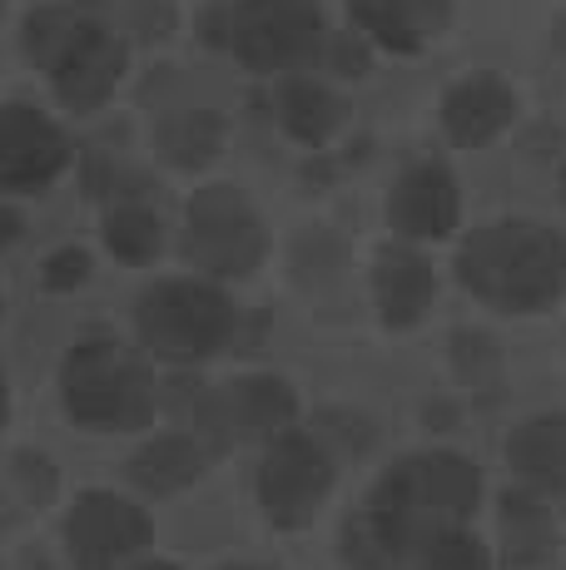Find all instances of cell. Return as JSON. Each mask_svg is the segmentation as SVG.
<instances>
[{
	"label": "cell",
	"mask_w": 566,
	"mask_h": 570,
	"mask_svg": "<svg viewBox=\"0 0 566 570\" xmlns=\"http://www.w3.org/2000/svg\"><path fill=\"white\" fill-rule=\"evenodd\" d=\"M323 40V0H228V55L248 75L313 70Z\"/></svg>",
	"instance_id": "ba28073f"
},
{
	"label": "cell",
	"mask_w": 566,
	"mask_h": 570,
	"mask_svg": "<svg viewBox=\"0 0 566 570\" xmlns=\"http://www.w3.org/2000/svg\"><path fill=\"white\" fill-rule=\"evenodd\" d=\"M333 481H339V462H333L303 426H293L279 442H269L264 456H258L254 501L269 517V525H279V531H303V525H313V517L329 507Z\"/></svg>",
	"instance_id": "9c48e42d"
},
{
	"label": "cell",
	"mask_w": 566,
	"mask_h": 570,
	"mask_svg": "<svg viewBox=\"0 0 566 570\" xmlns=\"http://www.w3.org/2000/svg\"><path fill=\"white\" fill-rule=\"evenodd\" d=\"M457 283L507 317L557 308L566 298V234L537 218L477 224L457 248Z\"/></svg>",
	"instance_id": "6da1fadb"
},
{
	"label": "cell",
	"mask_w": 566,
	"mask_h": 570,
	"mask_svg": "<svg viewBox=\"0 0 566 570\" xmlns=\"http://www.w3.org/2000/svg\"><path fill=\"white\" fill-rule=\"evenodd\" d=\"M438 119H442V135H448L457 149H482L517 119V95H511V85L492 70L462 75V80H452L448 90H442Z\"/></svg>",
	"instance_id": "5bb4252c"
},
{
	"label": "cell",
	"mask_w": 566,
	"mask_h": 570,
	"mask_svg": "<svg viewBox=\"0 0 566 570\" xmlns=\"http://www.w3.org/2000/svg\"><path fill=\"white\" fill-rule=\"evenodd\" d=\"M184 258L209 283L258 273L269 258V224L238 184H204L184 204Z\"/></svg>",
	"instance_id": "52a82bcc"
},
{
	"label": "cell",
	"mask_w": 566,
	"mask_h": 570,
	"mask_svg": "<svg viewBox=\"0 0 566 570\" xmlns=\"http://www.w3.org/2000/svg\"><path fill=\"white\" fill-rule=\"evenodd\" d=\"M303 432H309L313 442H319L339 466L343 462H358V456H368V446L378 442V426L368 422L363 412H353V407H323V412H313V422L303 426Z\"/></svg>",
	"instance_id": "603a6c76"
},
{
	"label": "cell",
	"mask_w": 566,
	"mask_h": 570,
	"mask_svg": "<svg viewBox=\"0 0 566 570\" xmlns=\"http://www.w3.org/2000/svg\"><path fill=\"white\" fill-rule=\"evenodd\" d=\"M562 199H566V169H562Z\"/></svg>",
	"instance_id": "8d00e7d4"
},
{
	"label": "cell",
	"mask_w": 566,
	"mask_h": 570,
	"mask_svg": "<svg viewBox=\"0 0 566 570\" xmlns=\"http://www.w3.org/2000/svg\"><path fill=\"white\" fill-rule=\"evenodd\" d=\"M557 50H562V55H566V16H562V20H557Z\"/></svg>",
	"instance_id": "e575fe53"
},
{
	"label": "cell",
	"mask_w": 566,
	"mask_h": 570,
	"mask_svg": "<svg viewBox=\"0 0 566 570\" xmlns=\"http://www.w3.org/2000/svg\"><path fill=\"white\" fill-rule=\"evenodd\" d=\"M20 238H26V214H20L10 199H0V254H6V248H16Z\"/></svg>",
	"instance_id": "1f68e13d"
},
{
	"label": "cell",
	"mask_w": 566,
	"mask_h": 570,
	"mask_svg": "<svg viewBox=\"0 0 566 570\" xmlns=\"http://www.w3.org/2000/svg\"><path fill=\"white\" fill-rule=\"evenodd\" d=\"M60 402L85 432H145L159 416V372L119 333H80L60 357Z\"/></svg>",
	"instance_id": "3957f363"
},
{
	"label": "cell",
	"mask_w": 566,
	"mask_h": 570,
	"mask_svg": "<svg viewBox=\"0 0 566 570\" xmlns=\"http://www.w3.org/2000/svg\"><path fill=\"white\" fill-rule=\"evenodd\" d=\"M100 234H105V248H110L119 263H129V268H149L169 244L165 218H159L155 204H145V199H115L105 208Z\"/></svg>",
	"instance_id": "44dd1931"
},
{
	"label": "cell",
	"mask_w": 566,
	"mask_h": 570,
	"mask_svg": "<svg viewBox=\"0 0 566 570\" xmlns=\"http://www.w3.org/2000/svg\"><path fill=\"white\" fill-rule=\"evenodd\" d=\"M199 40L209 50H228V6H204V16H199Z\"/></svg>",
	"instance_id": "4dcf8cb0"
},
{
	"label": "cell",
	"mask_w": 566,
	"mask_h": 570,
	"mask_svg": "<svg viewBox=\"0 0 566 570\" xmlns=\"http://www.w3.org/2000/svg\"><path fill=\"white\" fill-rule=\"evenodd\" d=\"M448 353H452L457 377L472 382V387H482V382H492L497 372H502V347H497L487 333H472V327H467V333H452Z\"/></svg>",
	"instance_id": "4316f807"
},
{
	"label": "cell",
	"mask_w": 566,
	"mask_h": 570,
	"mask_svg": "<svg viewBox=\"0 0 566 570\" xmlns=\"http://www.w3.org/2000/svg\"><path fill=\"white\" fill-rule=\"evenodd\" d=\"M457 0H348V20L368 46L388 55L428 50L452 26Z\"/></svg>",
	"instance_id": "9a60e30c"
},
{
	"label": "cell",
	"mask_w": 566,
	"mask_h": 570,
	"mask_svg": "<svg viewBox=\"0 0 566 570\" xmlns=\"http://www.w3.org/2000/svg\"><path fill=\"white\" fill-rule=\"evenodd\" d=\"M6 481L10 491L20 497V507H50L60 491V466L50 462L46 452H36V446H20V452L6 456Z\"/></svg>",
	"instance_id": "d4e9b609"
},
{
	"label": "cell",
	"mask_w": 566,
	"mask_h": 570,
	"mask_svg": "<svg viewBox=\"0 0 566 570\" xmlns=\"http://www.w3.org/2000/svg\"><path fill=\"white\" fill-rule=\"evenodd\" d=\"M224 145H228V125L209 105H174L155 119V159L165 169L199 174L224 155Z\"/></svg>",
	"instance_id": "ac0fdd59"
},
{
	"label": "cell",
	"mask_w": 566,
	"mask_h": 570,
	"mask_svg": "<svg viewBox=\"0 0 566 570\" xmlns=\"http://www.w3.org/2000/svg\"><path fill=\"white\" fill-rule=\"evenodd\" d=\"M462 218V184L442 159H418L388 189V228L398 244H438L457 234Z\"/></svg>",
	"instance_id": "7c38bea8"
},
{
	"label": "cell",
	"mask_w": 566,
	"mask_h": 570,
	"mask_svg": "<svg viewBox=\"0 0 566 570\" xmlns=\"http://www.w3.org/2000/svg\"><path fill=\"white\" fill-rule=\"evenodd\" d=\"M10 422V387H6V377H0V426Z\"/></svg>",
	"instance_id": "d6a6232c"
},
{
	"label": "cell",
	"mask_w": 566,
	"mask_h": 570,
	"mask_svg": "<svg viewBox=\"0 0 566 570\" xmlns=\"http://www.w3.org/2000/svg\"><path fill=\"white\" fill-rule=\"evenodd\" d=\"M199 392H204V382L194 372H169V377H159V412H169V416L184 412V422H189Z\"/></svg>",
	"instance_id": "f546056e"
},
{
	"label": "cell",
	"mask_w": 566,
	"mask_h": 570,
	"mask_svg": "<svg viewBox=\"0 0 566 570\" xmlns=\"http://www.w3.org/2000/svg\"><path fill=\"white\" fill-rule=\"evenodd\" d=\"M174 26H179L174 0H115V30L125 46H159L174 36Z\"/></svg>",
	"instance_id": "484cf974"
},
{
	"label": "cell",
	"mask_w": 566,
	"mask_h": 570,
	"mask_svg": "<svg viewBox=\"0 0 566 570\" xmlns=\"http://www.w3.org/2000/svg\"><path fill=\"white\" fill-rule=\"evenodd\" d=\"M70 164V135L40 105L6 100L0 105V199L40 194Z\"/></svg>",
	"instance_id": "8fae6325"
},
{
	"label": "cell",
	"mask_w": 566,
	"mask_h": 570,
	"mask_svg": "<svg viewBox=\"0 0 566 570\" xmlns=\"http://www.w3.org/2000/svg\"><path fill=\"white\" fill-rule=\"evenodd\" d=\"M90 273H95V258H90V248H80V244H65V248H56V254H46V263H40V283H46V293L85 288Z\"/></svg>",
	"instance_id": "f1b7e54d"
},
{
	"label": "cell",
	"mask_w": 566,
	"mask_h": 570,
	"mask_svg": "<svg viewBox=\"0 0 566 570\" xmlns=\"http://www.w3.org/2000/svg\"><path fill=\"white\" fill-rule=\"evenodd\" d=\"M477 507H482V471L472 456L448 452V446L398 456L363 501V511H373L398 535L402 551L428 541L432 531L467 525L477 517Z\"/></svg>",
	"instance_id": "5b68a950"
},
{
	"label": "cell",
	"mask_w": 566,
	"mask_h": 570,
	"mask_svg": "<svg viewBox=\"0 0 566 570\" xmlns=\"http://www.w3.org/2000/svg\"><path fill=\"white\" fill-rule=\"evenodd\" d=\"M129 570H179V566H174V561H135Z\"/></svg>",
	"instance_id": "836d02e7"
},
{
	"label": "cell",
	"mask_w": 566,
	"mask_h": 570,
	"mask_svg": "<svg viewBox=\"0 0 566 570\" xmlns=\"http://www.w3.org/2000/svg\"><path fill=\"white\" fill-rule=\"evenodd\" d=\"M274 119L279 129L303 149H323L333 135L348 125V100L333 90L323 75L299 70V75H279L274 85Z\"/></svg>",
	"instance_id": "2e32d148"
},
{
	"label": "cell",
	"mask_w": 566,
	"mask_h": 570,
	"mask_svg": "<svg viewBox=\"0 0 566 570\" xmlns=\"http://www.w3.org/2000/svg\"><path fill=\"white\" fill-rule=\"evenodd\" d=\"M438 303V273H432V258L412 244H383L373 258V308L378 323L393 327V333H408Z\"/></svg>",
	"instance_id": "4fadbf2b"
},
{
	"label": "cell",
	"mask_w": 566,
	"mask_h": 570,
	"mask_svg": "<svg viewBox=\"0 0 566 570\" xmlns=\"http://www.w3.org/2000/svg\"><path fill=\"white\" fill-rule=\"evenodd\" d=\"M368 40L358 36V30H329V40H323V50H319V65L313 70H323V75H333V80H358V75H368Z\"/></svg>",
	"instance_id": "83f0119b"
},
{
	"label": "cell",
	"mask_w": 566,
	"mask_h": 570,
	"mask_svg": "<svg viewBox=\"0 0 566 570\" xmlns=\"http://www.w3.org/2000/svg\"><path fill=\"white\" fill-rule=\"evenodd\" d=\"M299 426V392L279 372H244L234 382L204 387L189 412V436L204 456H228L234 446H269Z\"/></svg>",
	"instance_id": "8992f818"
},
{
	"label": "cell",
	"mask_w": 566,
	"mask_h": 570,
	"mask_svg": "<svg viewBox=\"0 0 566 570\" xmlns=\"http://www.w3.org/2000/svg\"><path fill=\"white\" fill-rule=\"evenodd\" d=\"M219 570H274V566H219Z\"/></svg>",
	"instance_id": "d590c367"
},
{
	"label": "cell",
	"mask_w": 566,
	"mask_h": 570,
	"mask_svg": "<svg viewBox=\"0 0 566 570\" xmlns=\"http://www.w3.org/2000/svg\"><path fill=\"white\" fill-rule=\"evenodd\" d=\"M135 343L149 363H165L174 372H194L214 363L219 353H234L238 337V303L224 283H209L199 273L155 278L135 298Z\"/></svg>",
	"instance_id": "277c9868"
},
{
	"label": "cell",
	"mask_w": 566,
	"mask_h": 570,
	"mask_svg": "<svg viewBox=\"0 0 566 570\" xmlns=\"http://www.w3.org/2000/svg\"><path fill=\"white\" fill-rule=\"evenodd\" d=\"M507 466L531 497H566V412H541L511 426Z\"/></svg>",
	"instance_id": "e0dca14e"
},
{
	"label": "cell",
	"mask_w": 566,
	"mask_h": 570,
	"mask_svg": "<svg viewBox=\"0 0 566 570\" xmlns=\"http://www.w3.org/2000/svg\"><path fill=\"white\" fill-rule=\"evenodd\" d=\"M497 556L511 570H537L557 556V521L547 501L521 487L497 501Z\"/></svg>",
	"instance_id": "ffe728a7"
},
{
	"label": "cell",
	"mask_w": 566,
	"mask_h": 570,
	"mask_svg": "<svg viewBox=\"0 0 566 570\" xmlns=\"http://www.w3.org/2000/svg\"><path fill=\"white\" fill-rule=\"evenodd\" d=\"M398 570H492V551L467 525H448V531H432L428 541L412 546Z\"/></svg>",
	"instance_id": "7402d4cb"
},
{
	"label": "cell",
	"mask_w": 566,
	"mask_h": 570,
	"mask_svg": "<svg viewBox=\"0 0 566 570\" xmlns=\"http://www.w3.org/2000/svg\"><path fill=\"white\" fill-rule=\"evenodd\" d=\"M343 263H348V248H343L339 234H329V228H309V234H299L289 248V273H293V283H303V288L333 283L343 273Z\"/></svg>",
	"instance_id": "cb8c5ba5"
},
{
	"label": "cell",
	"mask_w": 566,
	"mask_h": 570,
	"mask_svg": "<svg viewBox=\"0 0 566 570\" xmlns=\"http://www.w3.org/2000/svg\"><path fill=\"white\" fill-rule=\"evenodd\" d=\"M20 46L30 65L50 80V95L75 109V115H95L110 105L129 70V46L110 20L90 16V10L70 6V0H50L36 6L20 26Z\"/></svg>",
	"instance_id": "7a4b0ae2"
},
{
	"label": "cell",
	"mask_w": 566,
	"mask_h": 570,
	"mask_svg": "<svg viewBox=\"0 0 566 570\" xmlns=\"http://www.w3.org/2000/svg\"><path fill=\"white\" fill-rule=\"evenodd\" d=\"M155 546V521L125 491H80L65 511V556L75 570H119Z\"/></svg>",
	"instance_id": "30bf717a"
},
{
	"label": "cell",
	"mask_w": 566,
	"mask_h": 570,
	"mask_svg": "<svg viewBox=\"0 0 566 570\" xmlns=\"http://www.w3.org/2000/svg\"><path fill=\"white\" fill-rule=\"evenodd\" d=\"M209 471V456L189 432H159L139 442V452L125 462V481L139 497H179Z\"/></svg>",
	"instance_id": "d6986e66"
}]
</instances>
